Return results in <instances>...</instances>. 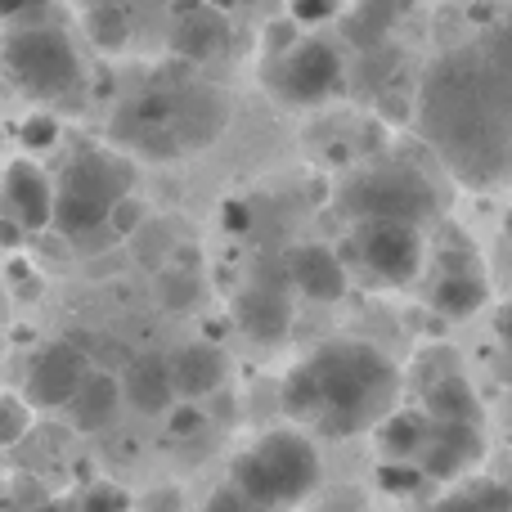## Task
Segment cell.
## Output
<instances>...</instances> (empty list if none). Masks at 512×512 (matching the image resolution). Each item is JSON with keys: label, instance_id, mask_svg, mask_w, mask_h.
I'll return each instance as SVG.
<instances>
[{"label": "cell", "instance_id": "6da1fadb", "mask_svg": "<svg viewBox=\"0 0 512 512\" xmlns=\"http://www.w3.org/2000/svg\"><path fill=\"white\" fill-rule=\"evenodd\" d=\"M423 135L468 185L512 180V27L445 54L423 86Z\"/></svg>", "mask_w": 512, "mask_h": 512}, {"label": "cell", "instance_id": "7a4b0ae2", "mask_svg": "<svg viewBox=\"0 0 512 512\" xmlns=\"http://www.w3.org/2000/svg\"><path fill=\"white\" fill-rule=\"evenodd\" d=\"M400 396V369L360 337H337L324 342L283 378V409L292 423L324 441H346L396 409Z\"/></svg>", "mask_w": 512, "mask_h": 512}, {"label": "cell", "instance_id": "3957f363", "mask_svg": "<svg viewBox=\"0 0 512 512\" xmlns=\"http://www.w3.org/2000/svg\"><path fill=\"white\" fill-rule=\"evenodd\" d=\"M230 126V95L207 81L180 77L135 95L113 117V140L153 162H171L207 149Z\"/></svg>", "mask_w": 512, "mask_h": 512}, {"label": "cell", "instance_id": "277c9868", "mask_svg": "<svg viewBox=\"0 0 512 512\" xmlns=\"http://www.w3.org/2000/svg\"><path fill=\"white\" fill-rule=\"evenodd\" d=\"M230 481L239 490H248L256 504H265L270 512H288L310 504L324 490V463H319V450L310 445L306 432L274 427V432L256 436L248 450L234 459Z\"/></svg>", "mask_w": 512, "mask_h": 512}, {"label": "cell", "instance_id": "5b68a950", "mask_svg": "<svg viewBox=\"0 0 512 512\" xmlns=\"http://www.w3.org/2000/svg\"><path fill=\"white\" fill-rule=\"evenodd\" d=\"M59 203H54V230L68 243L108 230V216L122 198H131L135 162L113 149H81L59 171Z\"/></svg>", "mask_w": 512, "mask_h": 512}, {"label": "cell", "instance_id": "8992f818", "mask_svg": "<svg viewBox=\"0 0 512 512\" xmlns=\"http://www.w3.org/2000/svg\"><path fill=\"white\" fill-rule=\"evenodd\" d=\"M5 77L32 104L54 108H77L81 86H86L77 50L59 27H14L5 36Z\"/></svg>", "mask_w": 512, "mask_h": 512}, {"label": "cell", "instance_id": "52a82bcc", "mask_svg": "<svg viewBox=\"0 0 512 512\" xmlns=\"http://www.w3.org/2000/svg\"><path fill=\"white\" fill-rule=\"evenodd\" d=\"M342 216L360 221H405V225H427L441 212L432 180L409 162H373V167L355 171L337 194Z\"/></svg>", "mask_w": 512, "mask_h": 512}, {"label": "cell", "instance_id": "ba28073f", "mask_svg": "<svg viewBox=\"0 0 512 512\" xmlns=\"http://www.w3.org/2000/svg\"><path fill=\"white\" fill-rule=\"evenodd\" d=\"M342 261L355 265L378 288H409L427 265L423 225L405 221H360L346 234Z\"/></svg>", "mask_w": 512, "mask_h": 512}, {"label": "cell", "instance_id": "9c48e42d", "mask_svg": "<svg viewBox=\"0 0 512 512\" xmlns=\"http://www.w3.org/2000/svg\"><path fill=\"white\" fill-rule=\"evenodd\" d=\"M265 86H270V95L279 104L315 108L328 95H337V86H342V59H337L333 45L306 36V41L288 45L283 54H270Z\"/></svg>", "mask_w": 512, "mask_h": 512}, {"label": "cell", "instance_id": "30bf717a", "mask_svg": "<svg viewBox=\"0 0 512 512\" xmlns=\"http://www.w3.org/2000/svg\"><path fill=\"white\" fill-rule=\"evenodd\" d=\"M90 355L81 342H45L41 351L32 355L23 378V396L32 400L36 409H68V400L86 387L90 378Z\"/></svg>", "mask_w": 512, "mask_h": 512}, {"label": "cell", "instance_id": "8fae6325", "mask_svg": "<svg viewBox=\"0 0 512 512\" xmlns=\"http://www.w3.org/2000/svg\"><path fill=\"white\" fill-rule=\"evenodd\" d=\"M436 283H432V310L445 319H468L477 315L481 306H486L490 288L486 279H481L477 261H472V248H463V243H445L441 252H436Z\"/></svg>", "mask_w": 512, "mask_h": 512}, {"label": "cell", "instance_id": "7c38bea8", "mask_svg": "<svg viewBox=\"0 0 512 512\" xmlns=\"http://www.w3.org/2000/svg\"><path fill=\"white\" fill-rule=\"evenodd\" d=\"M54 203H59V185L45 176L36 162L14 158L5 167V212L23 225L27 234L54 230Z\"/></svg>", "mask_w": 512, "mask_h": 512}, {"label": "cell", "instance_id": "4fadbf2b", "mask_svg": "<svg viewBox=\"0 0 512 512\" xmlns=\"http://www.w3.org/2000/svg\"><path fill=\"white\" fill-rule=\"evenodd\" d=\"M230 315L243 333L256 337V342H279V337H288V328H292L288 288H283V283H265V279L243 283L230 301Z\"/></svg>", "mask_w": 512, "mask_h": 512}, {"label": "cell", "instance_id": "5bb4252c", "mask_svg": "<svg viewBox=\"0 0 512 512\" xmlns=\"http://www.w3.org/2000/svg\"><path fill=\"white\" fill-rule=\"evenodd\" d=\"M486 454V441H481V427L468 423H432V436H427L423 454V472L432 481H463Z\"/></svg>", "mask_w": 512, "mask_h": 512}, {"label": "cell", "instance_id": "9a60e30c", "mask_svg": "<svg viewBox=\"0 0 512 512\" xmlns=\"http://www.w3.org/2000/svg\"><path fill=\"white\" fill-rule=\"evenodd\" d=\"M122 391L135 414H144V418L167 414L180 400L176 373H171V355H131V360L122 364Z\"/></svg>", "mask_w": 512, "mask_h": 512}, {"label": "cell", "instance_id": "2e32d148", "mask_svg": "<svg viewBox=\"0 0 512 512\" xmlns=\"http://www.w3.org/2000/svg\"><path fill=\"white\" fill-rule=\"evenodd\" d=\"M288 283L310 301H342L346 297V261L324 243H301L288 252Z\"/></svg>", "mask_w": 512, "mask_h": 512}, {"label": "cell", "instance_id": "e0dca14e", "mask_svg": "<svg viewBox=\"0 0 512 512\" xmlns=\"http://www.w3.org/2000/svg\"><path fill=\"white\" fill-rule=\"evenodd\" d=\"M122 400H126L122 373L104 369V373H90L86 387H81L77 396L68 400V409H63V414H68L72 432H104V427L117 423V414H122Z\"/></svg>", "mask_w": 512, "mask_h": 512}, {"label": "cell", "instance_id": "ac0fdd59", "mask_svg": "<svg viewBox=\"0 0 512 512\" xmlns=\"http://www.w3.org/2000/svg\"><path fill=\"white\" fill-rule=\"evenodd\" d=\"M171 45H176V54H185L189 63H207V59H216V54L230 45V23H225L221 9H212L203 0V5H194V9L180 14Z\"/></svg>", "mask_w": 512, "mask_h": 512}, {"label": "cell", "instance_id": "d6986e66", "mask_svg": "<svg viewBox=\"0 0 512 512\" xmlns=\"http://www.w3.org/2000/svg\"><path fill=\"white\" fill-rule=\"evenodd\" d=\"M225 351L216 342H189L171 355V373H176V387L185 400H203L212 396L216 387L225 382Z\"/></svg>", "mask_w": 512, "mask_h": 512}, {"label": "cell", "instance_id": "ffe728a7", "mask_svg": "<svg viewBox=\"0 0 512 512\" xmlns=\"http://www.w3.org/2000/svg\"><path fill=\"white\" fill-rule=\"evenodd\" d=\"M423 409L432 423H468V427H481V396L463 373H441V378L427 382L423 391Z\"/></svg>", "mask_w": 512, "mask_h": 512}, {"label": "cell", "instance_id": "44dd1931", "mask_svg": "<svg viewBox=\"0 0 512 512\" xmlns=\"http://www.w3.org/2000/svg\"><path fill=\"white\" fill-rule=\"evenodd\" d=\"M427 436H432V418L427 409H391L378 423V450L391 463H409L423 454Z\"/></svg>", "mask_w": 512, "mask_h": 512}, {"label": "cell", "instance_id": "7402d4cb", "mask_svg": "<svg viewBox=\"0 0 512 512\" xmlns=\"http://www.w3.org/2000/svg\"><path fill=\"white\" fill-rule=\"evenodd\" d=\"M427 512H512V486L495 477H468L454 481Z\"/></svg>", "mask_w": 512, "mask_h": 512}, {"label": "cell", "instance_id": "603a6c76", "mask_svg": "<svg viewBox=\"0 0 512 512\" xmlns=\"http://www.w3.org/2000/svg\"><path fill=\"white\" fill-rule=\"evenodd\" d=\"M158 297L167 310H194V301L203 297V288H198L189 265H171V270L158 274Z\"/></svg>", "mask_w": 512, "mask_h": 512}, {"label": "cell", "instance_id": "cb8c5ba5", "mask_svg": "<svg viewBox=\"0 0 512 512\" xmlns=\"http://www.w3.org/2000/svg\"><path fill=\"white\" fill-rule=\"evenodd\" d=\"M86 27H90V41H95L99 50H122L126 36H131V27H126V14L117 5H95L86 14Z\"/></svg>", "mask_w": 512, "mask_h": 512}, {"label": "cell", "instance_id": "d4e9b609", "mask_svg": "<svg viewBox=\"0 0 512 512\" xmlns=\"http://www.w3.org/2000/svg\"><path fill=\"white\" fill-rule=\"evenodd\" d=\"M427 481H432V477L423 472V463H391V459L378 463V486L387 490V495H396V499L418 495Z\"/></svg>", "mask_w": 512, "mask_h": 512}, {"label": "cell", "instance_id": "484cf974", "mask_svg": "<svg viewBox=\"0 0 512 512\" xmlns=\"http://www.w3.org/2000/svg\"><path fill=\"white\" fill-rule=\"evenodd\" d=\"M391 9H396V0H360V14L351 18V41L355 45L382 41V32L391 27Z\"/></svg>", "mask_w": 512, "mask_h": 512}, {"label": "cell", "instance_id": "4316f807", "mask_svg": "<svg viewBox=\"0 0 512 512\" xmlns=\"http://www.w3.org/2000/svg\"><path fill=\"white\" fill-rule=\"evenodd\" d=\"M32 409H36L32 400L14 396V391L0 400V445H5V450H14V445L32 432Z\"/></svg>", "mask_w": 512, "mask_h": 512}, {"label": "cell", "instance_id": "83f0119b", "mask_svg": "<svg viewBox=\"0 0 512 512\" xmlns=\"http://www.w3.org/2000/svg\"><path fill=\"white\" fill-rule=\"evenodd\" d=\"M306 512H369V499L351 486H324L306 504Z\"/></svg>", "mask_w": 512, "mask_h": 512}, {"label": "cell", "instance_id": "f1b7e54d", "mask_svg": "<svg viewBox=\"0 0 512 512\" xmlns=\"http://www.w3.org/2000/svg\"><path fill=\"white\" fill-rule=\"evenodd\" d=\"M149 225V212H144V203L140 198H122V203L113 207V216H108V230L117 234V239H135V234Z\"/></svg>", "mask_w": 512, "mask_h": 512}, {"label": "cell", "instance_id": "f546056e", "mask_svg": "<svg viewBox=\"0 0 512 512\" xmlns=\"http://www.w3.org/2000/svg\"><path fill=\"white\" fill-rule=\"evenodd\" d=\"M77 512H131V499L122 495L117 486H90L86 495H81V504H77Z\"/></svg>", "mask_w": 512, "mask_h": 512}, {"label": "cell", "instance_id": "4dcf8cb0", "mask_svg": "<svg viewBox=\"0 0 512 512\" xmlns=\"http://www.w3.org/2000/svg\"><path fill=\"white\" fill-rule=\"evenodd\" d=\"M203 512H270V508H265V504H256V499L248 495V490H239V486H234V481H230V486H225V490H216V495L207 499V508H203Z\"/></svg>", "mask_w": 512, "mask_h": 512}, {"label": "cell", "instance_id": "1f68e13d", "mask_svg": "<svg viewBox=\"0 0 512 512\" xmlns=\"http://www.w3.org/2000/svg\"><path fill=\"white\" fill-rule=\"evenodd\" d=\"M41 504H50V490L41 486L36 477H14L9 481V508H41Z\"/></svg>", "mask_w": 512, "mask_h": 512}, {"label": "cell", "instance_id": "d6a6232c", "mask_svg": "<svg viewBox=\"0 0 512 512\" xmlns=\"http://www.w3.org/2000/svg\"><path fill=\"white\" fill-rule=\"evenodd\" d=\"M54 135H59V122H54L50 113H32L23 122V144L27 149H50Z\"/></svg>", "mask_w": 512, "mask_h": 512}, {"label": "cell", "instance_id": "836d02e7", "mask_svg": "<svg viewBox=\"0 0 512 512\" xmlns=\"http://www.w3.org/2000/svg\"><path fill=\"white\" fill-rule=\"evenodd\" d=\"M9 283H14V297L18 301H36L41 297V274H27V261H9Z\"/></svg>", "mask_w": 512, "mask_h": 512}, {"label": "cell", "instance_id": "e575fe53", "mask_svg": "<svg viewBox=\"0 0 512 512\" xmlns=\"http://www.w3.org/2000/svg\"><path fill=\"white\" fill-rule=\"evenodd\" d=\"M337 9V0H292V18L297 23H324Z\"/></svg>", "mask_w": 512, "mask_h": 512}, {"label": "cell", "instance_id": "d590c367", "mask_svg": "<svg viewBox=\"0 0 512 512\" xmlns=\"http://www.w3.org/2000/svg\"><path fill=\"white\" fill-rule=\"evenodd\" d=\"M41 5H50V0H0V14H5L9 23H18L23 14H36Z\"/></svg>", "mask_w": 512, "mask_h": 512}, {"label": "cell", "instance_id": "8d00e7d4", "mask_svg": "<svg viewBox=\"0 0 512 512\" xmlns=\"http://www.w3.org/2000/svg\"><path fill=\"white\" fill-rule=\"evenodd\" d=\"M23 234H27L23 225H18L14 216L5 212V221H0V239H5V248H9V252H18V243H23Z\"/></svg>", "mask_w": 512, "mask_h": 512}, {"label": "cell", "instance_id": "74e56055", "mask_svg": "<svg viewBox=\"0 0 512 512\" xmlns=\"http://www.w3.org/2000/svg\"><path fill=\"white\" fill-rule=\"evenodd\" d=\"M495 333L504 346H512V301H504V306L495 310Z\"/></svg>", "mask_w": 512, "mask_h": 512}, {"label": "cell", "instance_id": "f35d334b", "mask_svg": "<svg viewBox=\"0 0 512 512\" xmlns=\"http://www.w3.org/2000/svg\"><path fill=\"white\" fill-rule=\"evenodd\" d=\"M9 512H68V508L54 504V499H50V504H41V508H9Z\"/></svg>", "mask_w": 512, "mask_h": 512}, {"label": "cell", "instance_id": "ab89813d", "mask_svg": "<svg viewBox=\"0 0 512 512\" xmlns=\"http://www.w3.org/2000/svg\"><path fill=\"white\" fill-rule=\"evenodd\" d=\"M207 5H212V9H221V14H230V9L239 5V0H207Z\"/></svg>", "mask_w": 512, "mask_h": 512}, {"label": "cell", "instance_id": "60d3db41", "mask_svg": "<svg viewBox=\"0 0 512 512\" xmlns=\"http://www.w3.org/2000/svg\"><path fill=\"white\" fill-rule=\"evenodd\" d=\"M508 486H512V481H508Z\"/></svg>", "mask_w": 512, "mask_h": 512}]
</instances>
